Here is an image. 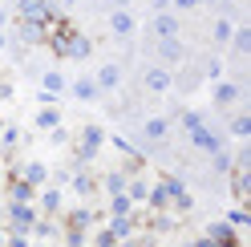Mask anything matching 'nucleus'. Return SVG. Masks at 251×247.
Listing matches in <instances>:
<instances>
[{
	"label": "nucleus",
	"mask_w": 251,
	"mask_h": 247,
	"mask_svg": "<svg viewBox=\"0 0 251 247\" xmlns=\"http://www.w3.org/2000/svg\"><path fill=\"white\" fill-rule=\"evenodd\" d=\"M17 17L49 28V25L57 21V8H53V0H17Z\"/></svg>",
	"instance_id": "1"
},
{
	"label": "nucleus",
	"mask_w": 251,
	"mask_h": 247,
	"mask_svg": "<svg viewBox=\"0 0 251 247\" xmlns=\"http://www.w3.org/2000/svg\"><path fill=\"white\" fill-rule=\"evenodd\" d=\"M101 142H105L101 126H85V130H81V142H77V162H89V158H98Z\"/></svg>",
	"instance_id": "2"
},
{
	"label": "nucleus",
	"mask_w": 251,
	"mask_h": 247,
	"mask_svg": "<svg viewBox=\"0 0 251 247\" xmlns=\"http://www.w3.org/2000/svg\"><path fill=\"white\" fill-rule=\"evenodd\" d=\"M142 85L150 89V94H166V89L175 85V77H170L162 65H154V69H146V73H142Z\"/></svg>",
	"instance_id": "3"
},
{
	"label": "nucleus",
	"mask_w": 251,
	"mask_h": 247,
	"mask_svg": "<svg viewBox=\"0 0 251 247\" xmlns=\"http://www.w3.org/2000/svg\"><path fill=\"white\" fill-rule=\"evenodd\" d=\"M8 219H12V231H21V235H25V231L37 223V211L28 207V203H12L8 207Z\"/></svg>",
	"instance_id": "4"
},
{
	"label": "nucleus",
	"mask_w": 251,
	"mask_h": 247,
	"mask_svg": "<svg viewBox=\"0 0 251 247\" xmlns=\"http://www.w3.org/2000/svg\"><path fill=\"white\" fill-rule=\"evenodd\" d=\"M191 142H195L199 150L215 154V150H223V134H215V130H207V126H199V130H191Z\"/></svg>",
	"instance_id": "5"
},
{
	"label": "nucleus",
	"mask_w": 251,
	"mask_h": 247,
	"mask_svg": "<svg viewBox=\"0 0 251 247\" xmlns=\"http://www.w3.org/2000/svg\"><path fill=\"white\" fill-rule=\"evenodd\" d=\"M162 191H166V198H170L178 211H191V195H186V187H182L178 178H162Z\"/></svg>",
	"instance_id": "6"
},
{
	"label": "nucleus",
	"mask_w": 251,
	"mask_h": 247,
	"mask_svg": "<svg viewBox=\"0 0 251 247\" xmlns=\"http://www.w3.org/2000/svg\"><path fill=\"white\" fill-rule=\"evenodd\" d=\"M158 57L166 65H178V61H186V49H182L178 37H166V41H158Z\"/></svg>",
	"instance_id": "7"
},
{
	"label": "nucleus",
	"mask_w": 251,
	"mask_h": 247,
	"mask_svg": "<svg viewBox=\"0 0 251 247\" xmlns=\"http://www.w3.org/2000/svg\"><path fill=\"white\" fill-rule=\"evenodd\" d=\"M93 81H98V89H101V94H109V89H118L122 69L114 65V61H109V65H101V69H98V77H93Z\"/></svg>",
	"instance_id": "8"
},
{
	"label": "nucleus",
	"mask_w": 251,
	"mask_h": 247,
	"mask_svg": "<svg viewBox=\"0 0 251 247\" xmlns=\"http://www.w3.org/2000/svg\"><path fill=\"white\" fill-rule=\"evenodd\" d=\"M89 49H93V45H89V37H81V33L73 28V33H69V45H65V57L85 61V57H89Z\"/></svg>",
	"instance_id": "9"
},
{
	"label": "nucleus",
	"mask_w": 251,
	"mask_h": 247,
	"mask_svg": "<svg viewBox=\"0 0 251 247\" xmlns=\"http://www.w3.org/2000/svg\"><path fill=\"white\" fill-rule=\"evenodd\" d=\"M109 28H114V37H130L138 25H134V17L126 8H118V12H109Z\"/></svg>",
	"instance_id": "10"
},
{
	"label": "nucleus",
	"mask_w": 251,
	"mask_h": 247,
	"mask_svg": "<svg viewBox=\"0 0 251 247\" xmlns=\"http://www.w3.org/2000/svg\"><path fill=\"white\" fill-rule=\"evenodd\" d=\"M154 33H158V41L178 37V17L175 12H158V17H154Z\"/></svg>",
	"instance_id": "11"
},
{
	"label": "nucleus",
	"mask_w": 251,
	"mask_h": 247,
	"mask_svg": "<svg viewBox=\"0 0 251 247\" xmlns=\"http://www.w3.org/2000/svg\"><path fill=\"white\" fill-rule=\"evenodd\" d=\"M239 98H243L239 85H231V81H219V85H215V105H235Z\"/></svg>",
	"instance_id": "12"
},
{
	"label": "nucleus",
	"mask_w": 251,
	"mask_h": 247,
	"mask_svg": "<svg viewBox=\"0 0 251 247\" xmlns=\"http://www.w3.org/2000/svg\"><path fill=\"white\" fill-rule=\"evenodd\" d=\"M105 231H109L114 239H130V235H134V219H130V215H114Z\"/></svg>",
	"instance_id": "13"
},
{
	"label": "nucleus",
	"mask_w": 251,
	"mask_h": 247,
	"mask_svg": "<svg viewBox=\"0 0 251 247\" xmlns=\"http://www.w3.org/2000/svg\"><path fill=\"white\" fill-rule=\"evenodd\" d=\"M247 187H251V166H231V191L243 198Z\"/></svg>",
	"instance_id": "14"
},
{
	"label": "nucleus",
	"mask_w": 251,
	"mask_h": 247,
	"mask_svg": "<svg viewBox=\"0 0 251 247\" xmlns=\"http://www.w3.org/2000/svg\"><path fill=\"white\" fill-rule=\"evenodd\" d=\"M98 94H101V89H98V81H93V77H77V81H73V98H81V101H93Z\"/></svg>",
	"instance_id": "15"
},
{
	"label": "nucleus",
	"mask_w": 251,
	"mask_h": 247,
	"mask_svg": "<svg viewBox=\"0 0 251 247\" xmlns=\"http://www.w3.org/2000/svg\"><path fill=\"white\" fill-rule=\"evenodd\" d=\"M17 33H21V41L37 45V41H45V33H49V28H45V25H33V21H21V25H17Z\"/></svg>",
	"instance_id": "16"
},
{
	"label": "nucleus",
	"mask_w": 251,
	"mask_h": 247,
	"mask_svg": "<svg viewBox=\"0 0 251 247\" xmlns=\"http://www.w3.org/2000/svg\"><path fill=\"white\" fill-rule=\"evenodd\" d=\"M142 130H146V138H150V142H162V138L170 134V122H166V118H150Z\"/></svg>",
	"instance_id": "17"
},
{
	"label": "nucleus",
	"mask_w": 251,
	"mask_h": 247,
	"mask_svg": "<svg viewBox=\"0 0 251 247\" xmlns=\"http://www.w3.org/2000/svg\"><path fill=\"white\" fill-rule=\"evenodd\" d=\"M21 178L28 182V187H41V182H45V178H49V171H45V166H41V162H28V166H25V171H21Z\"/></svg>",
	"instance_id": "18"
},
{
	"label": "nucleus",
	"mask_w": 251,
	"mask_h": 247,
	"mask_svg": "<svg viewBox=\"0 0 251 247\" xmlns=\"http://www.w3.org/2000/svg\"><path fill=\"white\" fill-rule=\"evenodd\" d=\"M231 33H235L231 21H215V25H211V41H215V45H231Z\"/></svg>",
	"instance_id": "19"
},
{
	"label": "nucleus",
	"mask_w": 251,
	"mask_h": 247,
	"mask_svg": "<svg viewBox=\"0 0 251 247\" xmlns=\"http://www.w3.org/2000/svg\"><path fill=\"white\" fill-rule=\"evenodd\" d=\"M231 45H235V53H251V28H235V33H231Z\"/></svg>",
	"instance_id": "20"
},
{
	"label": "nucleus",
	"mask_w": 251,
	"mask_h": 247,
	"mask_svg": "<svg viewBox=\"0 0 251 247\" xmlns=\"http://www.w3.org/2000/svg\"><path fill=\"white\" fill-rule=\"evenodd\" d=\"M37 126H41V130H57V126H61V114L53 110V105H45V110L37 114Z\"/></svg>",
	"instance_id": "21"
},
{
	"label": "nucleus",
	"mask_w": 251,
	"mask_h": 247,
	"mask_svg": "<svg viewBox=\"0 0 251 247\" xmlns=\"http://www.w3.org/2000/svg\"><path fill=\"white\" fill-rule=\"evenodd\" d=\"M41 85H45V94H53V98H57L61 89H65V77H61L57 69H49V73H45V81H41Z\"/></svg>",
	"instance_id": "22"
},
{
	"label": "nucleus",
	"mask_w": 251,
	"mask_h": 247,
	"mask_svg": "<svg viewBox=\"0 0 251 247\" xmlns=\"http://www.w3.org/2000/svg\"><path fill=\"white\" fill-rule=\"evenodd\" d=\"M33 191H37V187H28L25 178H17V182H12V203H28V198H33Z\"/></svg>",
	"instance_id": "23"
},
{
	"label": "nucleus",
	"mask_w": 251,
	"mask_h": 247,
	"mask_svg": "<svg viewBox=\"0 0 251 247\" xmlns=\"http://www.w3.org/2000/svg\"><path fill=\"white\" fill-rule=\"evenodd\" d=\"M231 166H235V154L215 150V171H219V174H231Z\"/></svg>",
	"instance_id": "24"
},
{
	"label": "nucleus",
	"mask_w": 251,
	"mask_h": 247,
	"mask_svg": "<svg viewBox=\"0 0 251 247\" xmlns=\"http://www.w3.org/2000/svg\"><path fill=\"white\" fill-rule=\"evenodd\" d=\"M126 182H130V178L114 171V174H105V191H109V195H122V191H126Z\"/></svg>",
	"instance_id": "25"
},
{
	"label": "nucleus",
	"mask_w": 251,
	"mask_h": 247,
	"mask_svg": "<svg viewBox=\"0 0 251 247\" xmlns=\"http://www.w3.org/2000/svg\"><path fill=\"white\" fill-rule=\"evenodd\" d=\"M109 211H114V215H130V198H126V191L122 195H109Z\"/></svg>",
	"instance_id": "26"
},
{
	"label": "nucleus",
	"mask_w": 251,
	"mask_h": 247,
	"mask_svg": "<svg viewBox=\"0 0 251 247\" xmlns=\"http://www.w3.org/2000/svg\"><path fill=\"white\" fill-rule=\"evenodd\" d=\"M231 134H235V138H247V134H251V118H247V114H239V118L231 122Z\"/></svg>",
	"instance_id": "27"
},
{
	"label": "nucleus",
	"mask_w": 251,
	"mask_h": 247,
	"mask_svg": "<svg viewBox=\"0 0 251 247\" xmlns=\"http://www.w3.org/2000/svg\"><path fill=\"white\" fill-rule=\"evenodd\" d=\"M199 126H202V114H199V110H186V114H182V130L191 134V130H199Z\"/></svg>",
	"instance_id": "28"
},
{
	"label": "nucleus",
	"mask_w": 251,
	"mask_h": 247,
	"mask_svg": "<svg viewBox=\"0 0 251 247\" xmlns=\"http://www.w3.org/2000/svg\"><path fill=\"white\" fill-rule=\"evenodd\" d=\"M73 191L77 195H93V178L89 174H73Z\"/></svg>",
	"instance_id": "29"
},
{
	"label": "nucleus",
	"mask_w": 251,
	"mask_h": 247,
	"mask_svg": "<svg viewBox=\"0 0 251 247\" xmlns=\"http://www.w3.org/2000/svg\"><path fill=\"white\" fill-rule=\"evenodd\" d=\"M89 223H93V215H89V211H77L73 219H69V227H73V231H85Z\"/></svg>",
	"instance_id": "30"
},
{
	"label": "nucleus",
	"mask_w": 251,
	"mask_h": 247,
	"mask_svg": "<svg viewBox=\"0 0 251 247\" xmlns=\"http://www.w3.org/2000/svg\"><path fill=\"white\" fill-rule=\"evenodd\" d=\"M41 207H45V211H57V207H61V195H57V191H45Z\"/></svg>",
	"instance_id": "31"
},
{
	"label": "nucleus",
	"mask_w": 251,
	"mask_h": 247,
	"mask_svg": "<svg viewBox=\"0 0 251 247\" xmlns=\"http://www.w3.org/2000/svg\"><path fill=\"white\" fill-rule=\"evenodd\" d=\"M227 223H231V227H247L251 219H247V211H231V219H227Z\"/></svg>",
	"instance_id": "32"
},
{
	"label": "nucleus",
	"mask_w": 251,
	"mask_h": 247,
	"mask_svg": "<svg viewBox=\"0 0 251 247\" xmlns=\"http://www.w3.org/2000/svg\"><path fill=\"white\" fill-rule=\"evenodd\" d=\"M175 227V219H170V215H158V219H154V231H170Z\"/></svg>",
	"instance_id": "33"
},
{
	"label": "nucleus",
	"mask_w": 251,
	"mask_h": 247,
	"mask_svg": "<svg viewBox=\"0 0 251 247\" xmlns=\"http://www.w3.org/2000/svg\"><path fill=\"white\" fill-rule=\"evenodd\" d=\"M219 73H223V61H211V65H207V77H211V81H219Z\"/></svg>",
	"instance_id": "34"
},
{
	"label": "nucleus",
	"mask_w": 251,
	"mask_h": 247,
	"mask_svg": "<svg viewBox=\"0 0 251 247\" xmlns=\"http://www.w3.org/2000/svg\"><path fill=\"white\" fill-rule=\"evenodd\" d=\"M175 8H199V4H207V0H170Z\"/></svg>",
	"instance_id": "35"
},
{
	"label": "nucleus",
	"mask_w": 251,
	"mask_h": 247,
	"mask_svg": "<svg viewBox=\"0 0 251 247\" xmlns=\"http://www.w3.org/2000/svg\"><path fill=\"white\" fill-rule=\"evenodd\" d=\"M98 247H118V239L109 235V231H101V235H98Z\"/></svg>",
	"instance_id": "36"
},
{
	"label": "nucleus",
	"mask_w": 251,
	"mask_h": 247,
	"mask_svg": "<svg viewBox=\"0 0 251 247\" xmlns=\"http://www.w3.org/2000/svg\"><path fill=\"white\" fill-rule=\"evenodd\" d=\"M8 247H28V239H25L21 231H17V235H12V243H8Z\"/></svg>",
	"instance_id": "37"
},
{
	"label": "nucleus",
	"mask_w": 251,
	"mask_h": 247,
	"mask_svg": "<svg viewBox=\"0 0 251 247\" xmlns=\"http://www.w3.org/2000/svg\"><path fill=\"white\" fill-rule=\"evenodd\" d=\"M191 247H215V243H211V239H207V235H202V239H195V243H191Z\"/></svg>",
	"instance_id": "38"
},
{
	"label": "nucleus",
	"mask_w": 251,
	"mask_h": 247,
	"mask_svg": "<svg viewBox=\"0 0 251 247\" xmlns=\"http://www.w3.org/2000/svg\"><path fill=\"white\" fill-rule=\"evenodd\" d=\"M109 4H114V12H118V8H126V4H130V0H109Z\"/></svg>",
	"instance_id": "39"
},
{
	"label": "nucleus",
	"mask_w": 251,
	"mask_h": 247,
	"mask_svg": "<svg viewBox=\"0 0 251 247\" xmlns=\"http://www.w3.org/2000/svg\"><path fill=\"white\" fill-rule=\"evenodd\" d=\"M8 94H12V89H8V85H0V98H8Z\"/></svg>",
	"instance_id": "40"
},
{
	"label": "nucleus",
	"mask_w": 251,
	"mask_h": 247,
	"mask_svg": "<svg viewBox=\"0 0 251 247\" xmlns=\"http://www.w3.org/2000/svg\"><path fill=\"white\" fill-rule=\"evenodd\" d=\"M61 4H81V0H61Z\"/></svg>",
	"instance_id": "41"
},
{
	"label": "nucleus",
	"mask_w": 251,
	"mask_h": 247,
	"mask_svg": "<svg viewBox=\"0 0 251 247\" xmlns=\"http://www.w3.org/2000/svg\"><path fill=\"white\" fill-rule=\"evenodd\" d=\"M0 49H4V33H0Z\"/></svg>",
	"instance_id": "42"
},
{
	"label": "nucleus",
	"mask_w": 251,
	"mask_h": 247,
	"mask_svg": "<svg viewBox=\"0 0 251 247\" xmlns=\"http://www.w3.org/2000/svg\"><path fill=\"white\" fill-rule=\"evenodd\" d=\"M0 243H4V231H0Z\"/></svg>",
	"instance_id": "43"
},
{
	"label": "nucleus",
	"mask_w": 251,
	"mask_h": 247,
	"mask_svg": "<svg viewBox=\"0 0 251 247\" xmlns=\"http://www.w3.org/2000/svg\"><path fill=\"white\" fill-rule=\"evenodd\" d=\"M0 130H4V122H0Z\"/></svg>",
	"instance_id": "44"
}]
</instances>
